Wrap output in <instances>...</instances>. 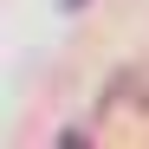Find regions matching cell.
<instances>
[{"instance_id":"obj_1","label":"cell","mask_w":149,"mask_h":149,"mask_svg":"<svg viewBox=\"0 0 149 149\" xmlns=\"http://www.w3.org/2000/svg\"><path fill=\"white\" fill-rule=\"evenodd\" d=\"M65 7H84V0H65Z\"/></svg>"}]
</instances>
